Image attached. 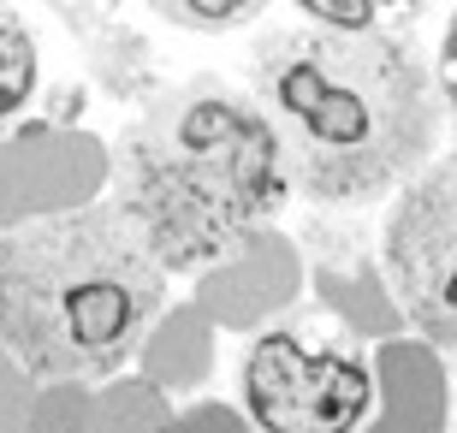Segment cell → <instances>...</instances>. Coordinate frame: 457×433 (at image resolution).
Returning a JSON list of instances; mask_svg holds the SVG:
<instances>
[{
	"label": "cell",
	"instance_id": "obj_1",
	"mask_svg": "<svg viewBox=\"0 0 457 433\" xmlns=\"http://www.w3.org/2000/svg\"><path fill=\"white\" fill-rule=\"evenodd\" d=\"M255 101L286 143L291 184L321 208L392 196L440 149V84L404 36L273 30L250 54Z\"/></svg>",
	"mask_w": 457,
	"mask_h": 433
},
{
	"label": "cell",
	"instance_id": "obj_2",
	"mask_svg": "<svg viewBox=\"0 0 457 433\" xmlns=\"http://www.w3.org/2000/svg\"><path fill=\"white\" fill-rule=\"evenodd\" d=\"M107 202L167 273H203L291 202V161L250 89L185 78L113 137Z\"/></svg>",
	"mask_w": 457,
	"mask_h": 433
},
{
	"label": "cell",
	"instance_id": "obj_3",
	"mask_svg": "<svg viewBox=\"0 0 457 433\" xmlns=\"http://www.w3.org/2000/svg\"><path fill=\"white\" fill-rule=\"evenodd\" d=\"M167 309V267L113 202L0 232V350L36 380H102Z\"/></svg>",
	"mask_w": 457,
	"mask_h": 433
},
{
	"label": "cell",
	"instance_id": "obj_4",
	"mask_svg": "<svg viewBox=\"0 0 457 433\" xmlns=\"http://www.w3.org/2000/svg\"><path fill=\"white\" fill-rule=\"evenodd\" d=\"M380 267L410 327L440 350H457V149L398 184L380 232Z\"/></svg>",
	"mask_w": 457,
	"mask_h": 433
},
{
	"label": "cell",
	"instance_id": "obj_5",
	"mask_svg": "<svg viewBox=\"0 0 457 433\" xmlns=\"http://www.w3.org/2000/svg\"><path fill=\"white\" fill-rule=\"evenodd\" d=\"M244 410L262 433H356L374 410V374L356 350H315L291 327H273L244 350Z\"/></svg>",
	"mask_w": 457,
	"mask_h": 433
},
{
	"label": "cell",
	"instance_id": "obj_6",
	"mask_svg": "<svg viewBox=\"0 0 457 433\" xmlns=\"http://www.w3.org/2000/svg\"><path fill=\"white\" fill-rule=\"evenodd\" d=\"M36 78H42V54H36L30 24L18 18V6L0 0V131L12 125L36 96Z\"/></svg>",
	"mask_w": 457,
	"mask_h": 433
},
{
	"label": "cell",
	"instance_id": "obj_7",
	"mask_svg": "<svg viewBox=\"0 0 457 433\" xmlns=\"http://www.w3.org/2000/svg\"><path fill=\"white\" fill-rule=\"evenodd\" d=\"M309 24H327V30H380V18H416L428 0H291Z\"/></svg>",
	"mask_w": 457,
	"mask_h": 433
},
{
	"label": "cell",
	"instance_id": "obj_8",
	"mask_svg": "<svg viewBox=\"0 0 457 433\" xmlns=\"http://www.w3.org/2000/svg\"><path fill=\"white\" fill-rule=\"evenodd\" d=\"M154 12L179 24V30H203V36H220V30H244L268 0H149Z\"/></svg>",
	"mask_w": 457,
	"mask_h": 433
},
{
	"label": "cell",
	"instance_id": "obj_9",
	"mask_svg": "<svg viewBox=\"0 0 457 433\" xmlns=\"http://www.w3.org/2000/svg\"><path fill=\"white\" fill-rule=\"evenodd\" d=\"M440 101L457 113V12H452V24H445V42H440Z\"/></svg>",
	"mask_w": 457,
	"mask_h": 433
}]
</instances>
